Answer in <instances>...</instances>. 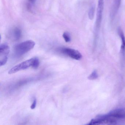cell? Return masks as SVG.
Masks as SVG:
<instances>
[{
	"mask_svg": "<svg viewBox=\"0 0 125 125\" xmlns=\"http://www.w3.org/2000/svg\"><path fill=\"white\" fill-rule=\"evenodd\" d=\"M125 107L118 108L108 114L98 115L84 125H124Z\"/></svg>",
	"mask_w": 125,
	"mask_h": 125,
	"instance_id": "6da1fadb",
	"label": "cell"
},
{
	"mask_svg": "<svg viewBox=\"0 0 125 125\" xmlns=\"http://www.w3.org/2000/svg\"><path fill=\"white\" fill-rule=\"evenodd\" d=\"M35 45L32 40H27L16 45L14 48V54L18 57L22 56L33 49Z\"/></svg>",
	"mask_w": 125,
	"mask_h": 125,
	"instance_id": "7a4b0ae2",
	"label": "cell"
},
{
	"mask_svg": "<svg viewBox=\"0 0 125 125\" xmlns=\"http://www.w3.org/2000/svg\"><path fill=\"white\" fill-rule=\"evenodd\" d=\"M34 59V58H32L14 66L9 71L8 73L9 74H13L20 71L27 69L30 67H32Z\"/></svg>",
	"mask_w": 125,
	"mask_h": 125,
	"instance_id": "3957f363",
	"label": "cell"
},
{
	"mask_svg": "<svg viewBox=\"0 0 125 125\" xmlns=\"http://www.w3.org/2000/svg\"><path fill=\"white\" fill-rule=\"evenodd\" d=\"M59 51L62 54L75 60H79L82 58V55L79 51L72 48H61Z\"/></svg>",
	"mask_w": 125,
	"mask_h": 125,
	"instance_id": "277c9868",
	"label": "cell"
},
{
	"mask_svg": "<svg viewBox=\"0 0 125 125\" xmlns=\"http://www.w3.org/2000/svg\"><path fill=\"white\" fill-rule=\"evenodd\" d=\"M10 48L8 45L2 44L0 46V66L4 65L7 62Z\"/></svg>",
	"mask_w": 125,
	"mask_h": 125,
	"instance_id": "5b68a950",
	"label": "cell"
},
{
	"mask_svg": "<svg viewBox=\"0 0 125 125\" xmlns=\"http://www.w3.org/2000/svg\"><path fill=\"white\" fill-rule=\"evenodd\" d=\"M104 0H98V4L97 9V18L95 22L96 29L100 28L102 22L103 12L104 9Z\"/></svg>",
	"mask_w": 125,
	"mask_h": 125,
	"instance_id": "8992f818",
	"label": "cell"
},
{
	"mask_svg": "<svg viewBox=\"0 0 125 125\" xmlns=\"http://www.w3.org/2000/svg\"><path fill=\"white\" fill-rule=\"evenodd\" d=\"M121 1L122 0H114L111 12V16L112 18L114 17L118 12L120 7Z\"/></svg>",
	"mask_w": 125,
	"mask_h": 125,
	"instance_id": "52a82bcc",
	"label": "cell"
},
{
	"mask_svg": "<svg viewBox=\"0 0 125 125\" xmlns=\"http://www.w3.org/2000/svg\"><path fill=\"white\" fill-rule=\"evenodd\" d=\"M11 35L14 40H18L20 39L22 35L21 29L18 27H15L12 29L11 31Z\"/></svg>",
	"mask_w": 125,
	"mask_h": 125,
	"instance_id": "ba28073f",
	"label": "cell"
},
{
	"mask_svg": "<svg viewBox=\"0 0 125 125\" xmlns=\"http://www.w3.org/2000/svg\"><path fill=\"white\" fill-rule=\"evenodd\" d=\"M118 33L122 40V51L125 52V37L124 33L121 28H119L118 29Z\"/></svg>",
	"mask_w": 125,
	"mask_h": 125,
	"instance_id": "9c48e42d",
	"label": "cell"
},
{
	"mask_svg": "<svg viewBox=\"0 0 125 125\" xmlns=\"http://www.w3.org/2000/svg\"><path fill=\"white\" fill-rule=\"evenodd\" d=\"M95 14V7L94 6H92L91 7L89 11V18L90 20H92L94 19V17Z\"/></svg>",
	"mask_w": 125,
	"mask_h": 125,
	"instance_id": "30bf717a",
	"label": "cell"
},
{
	"mask_svg": "<svg viewBox=\"0 0 125 125\" xmlns=\"http://www.w3.org/2000/svg\"><path fill=\"white\" fill-rule=\"evenodd\" d=\"M98 77V74L96 70H95L88 76V78L89 80H94L97 78Z\"/></svg>",
	"mask_w": 125,
	"mask_h": 125,
	"instance_id": "8fae6325",
	"label": "cell"
},
{
	"mask_svg": "<svg viewBox=\"0 0 125 125\" xmlns=\"http://www.w3.org/2000/svg\"><path fill=\"white\" fill-rule=\"evenodd\" d=\"M64 39L65 40L66 42H69L71 41V37L69 33L67 32H65L63 33L62 35Z\"/></svg>",
	"mask_w": 125,
	"mask_h": 125,
	"instance_id": "7c38bea8",
	"label": "cell"
},
{
	"mask_svg": "<svg viewBox=\"0 0 125 125\" xmlns=\"http://www.w3.org/2000/svg\"><path fill=\"white\" fill-rule=\"evenodd\" d=\"M39 59L37 58L34 57L32 68L34 69H37L39 67Z\"/></svg>",
	"mask_w": 125,
	"mask_h": 125,
	"instance_id": "4fadbf2b",
	"label": "cell"
},
{
	"mask_svg": "<svg viewBox=\"0 0 125 125\" xmlns=\"http://www.w3.org/2000/svg\"><path fill=\"white\" fill-rule=\"evenodd\" d=\"M37 105V100L36 98L34 97L33 102L31 106V108L32 109H34L36 108Z\"/></svg>",
	"mask_w": 125,
	"mask_h": 125,
	"instance_id": "5bb4252c",
	"label": "cell"
},
{
	"mask_svg": "<svg viewBox=\"0 0 125 125\" xmlns=\"http://www.w3.org/2000/svg\"><path fill=\"white\" fill-rule=\"evenodd\" d=\"M29 1L31 4H34L36 2V0H28Z\"/></svg>",
	"mask_w": 125,
	"mask_h": 125,
	"instance_id": "9a60e30c",
	"label": "cell"
}]
</instances>
